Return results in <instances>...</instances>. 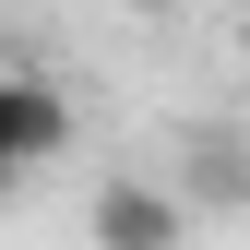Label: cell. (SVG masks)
<instances>
[{
    "label": "cell",
    "mask_w": 250,
    "mask_h": 250,
    "mask_svg": "<svg viewBox=\"0 0 250 250\" xmlns=\"http://www.w3.org/2000/svg\"><path fill=\"white\" fill-rule=\"evenodd\" d=\"M203 203L179 191V179H96L83 191V238L96 250H191Z\"/></svg>",
    "instance_id": "cell-1"
},
{
    "label": "cell",
    "mask_w": 250,
    "mask_h": 250,
    "mask_svg": "<svg viewBox=\"0 0 250 250\" xmlns=\"http://www.w3.org/2000/svg\"><path fill=\"white\" fill-rule=\"evenodd\" d=\"M72 155V96H60L48 72H12L0 83V179H36Z\"/></svg>",
    "instance_id": "cell-2"
},
{
    "label": "cell",
    "mask_w": 250,
    "mask_h": 250,
    "mask_svg": "<svg viewBox=\"0 0 250 250\" xmlns=\"http://www.w3.org/2000/svg\"><path fill=\"white\" fill-rule=\"evenodd\" d=\"M179 191L203 214H250V131H227V119L179 131Z\"/></svg>",
    "instance_id": "cell-3"
},
{
    "label": "cell",
    "mask_w": 250,
    "mask_h": 250,
    "mask_svg": "<svg viewBox=\"0 0 250 250\" xmlns=\"http://www.w3.org/2000/svg\"><path fill=\"white\" fill-rule=\"evenodd\" d=\"M131 12H179V0H131Z\"/></svg>",
    "instance_id": "cell-4"
}]
</instances>
